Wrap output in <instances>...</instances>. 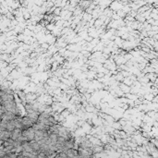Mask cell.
Returning a JSON list of instances; mask_svg holds the SVG:
<instances>
[{
  "instance_id": "7a4b0ae2",
  "label": "cell",
  "mask_w": 158,
  "mask_h": 158,
  "mask_svg": "<svg viewBox=\"0 0 158 158\" xmlns=\"http://www.w3.org/2000/svg\"><path fill=\"white\" fill-rule=\"evenodd\" d=\"M21 134H22V130L21 129H15L14 131H11V139H13L15 141H19Z\"/></svg>"
},
{
  "instance_id": "6da1fadb",
  "label": "cell",
  "mask_w": 158,
  "mask_h": 158,
  "mask_svg": "<svg viewBox=\"0 0 158 158\" xmlns=\"http://www.w3.org/2000/svg\"><path fill=\"white\" fill-rule=\"evenodd\" d=\"M34 137H35V129L33 127H30V128L22 130V134L20 138L19 139V142L20 143L31 142L34 140Z\"/></svg>"
}]
</instances>
